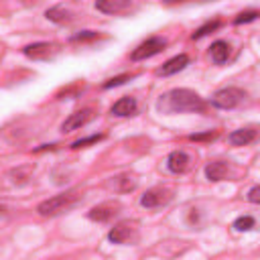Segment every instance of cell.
Returning <instances> with one entry per match:
<instances>
[{
    "instance_id": "obj_15",
    "label": "cell",
    "mask_w": 260,
    "mask_h": 260,
    "mask_svg": "<svg viewBox=\"0 0 260 260\" xmlns=\"http://www.w3.org/2000/svg\"><path fill=\"white\" fill-rule=\"evenodd\" d=\"M114 116H132L136 112V100L134 98H120L112 110H110Z\"/></svg>"
},
{
    "instance_id": "obj_10",
    "label": "cell",
    "mask_w": 260,
    "mask_h": 260,
    "mask_svg": "<svg viewBox=\"0 0 260 260\" xmlns=\"http://www.w3.org/2000/svg\"><path fill=\"white\" fill-rule=\"evenodd\" d=\"M132 234H134V225H132L130 221H120V223H116V225L110 230L108 240H110L112 244H126V242L132 238Z\"/></svg>"
},
{
    "instance_id": "obj_23",
    "label": "cell",
    "mask_w": 260,
    "mask_h": 260,
    "mask_svg": "<svg viewBox=\"0 0 260 260\" xmlns=\"http://www.w3.org/2000/svg\"><path fill=\"white\" fill-rule=\"evenodd\" d=\"M100 35L95 32V30H81V32H77V35H73L71 37V43H81V41H91V39H98Z\"/></svg>"
},
{
    "instance_id": "obj_17",
    "label": "cell",
    "mask_w": 260,
    "mask_h": 260,
    "mask_svg": "<svg viewBox=\"0 0 260 260\" xmlns=\"http://www.w3.org/2000/svg\"><path fill=\"white\" fill-rule=\"evenodd\" d=\"M45 16H47L49 20L57 22V24H65V22H69V20H71V14H69L67 10H63V6H55V8H49V10L45 12Z\"/></svg>"
},
{
    "instance_id": "obj_21",
    "label": "cell",
    "mask_w": 260,
    "mask_h": 260,
    "mask_svg": "<svg viewBox=\"0 0 260 260\" xmlns=\"http://www.w3.org/2000/svg\"><path fill=\"white\" fill-rule=\"evenodd\" d=\"M234 228H236L238 232H248V230L254 228V217H252V215H242V217H238V219L234 221Z\"/></svg>"
},
{
    "instance_id": "obj_4",
    "label": "cell",
    "mask_w": 260,
    "mask_h": 260,
    "mask_svg": "<svg viewBox=\"0 0 260 260\" xmlns=\"http://www.w3.org/2000/svg\"><path fill=\"white\" fill-rule=\"evenodd\" d=\"M165 47H167L165 39H160V37H150V39H146L144 43H140V45L132 51L130 59H132V61H144V59H148V57L160 53Z\"/></svg>"
},
{
    "instance_id": "obj_26",
    "label": "cell",
    "mask_w": 260,
    "mask_h": 260,
    "mask_svg": "<svg viewBox=\"0 0 260 260\" xmlns=\"http://www.w3.org/2000/svg\"><path fill=\"white\" fill-rule=\"evenodd\" d=\"M162 2H167V4H175V2H189V0H162Z\"/></svg>"
},
{
    "instance_id": "obj_5",
    "label": "cell",
    "mask_w": 260,
    "mask_h": 260,
    "mask_svg": "<svg viewBox=\"0 0 260 260\" xmlns=\"http://www.w3.org/2000/svg\"><path fill=\"white\" fill-rule=\"evenodd\" d=\"M171 191L165 189V187H154V189H148L142 197H140V205L146 207V209H154V207H162L171 201Z\"/></svg>"
},
{
    "instance_id": "obj_3",
    "label": "cell",
    "mask_w": 260,
    "mask_h": 260,
    "mask_svg": "<svg viewBox=\"0 0 260 260\" xmlns=\"http://www.w3.org/2000/svg\"><path fill=\"white\" fill-rule=\"evenodd\" d=\"M246 98V91H242L240 87H223L217 89L211 98V106L219 108V110H232L236 106H240Z\"/></svg>"
},
{
    "instance_id": "obj_25",
    "label": "cell",
    "mask_w": 260,
    "mask_h": 260,
    "mask_svg": "<svg viewBox=\"0 0 260 260\" xmlns=\"http://www.w3.org/2000/svg\"><path fill=\"white\" fill-rule=\"evenodd\" d=\"M248 201L260 205V185H256V187H252V189L248 191Z\"/></svg>"
},
{
    "instance_id": "obj_9",
    "label": "cell",
    "mask_w": 260,
    "mask_h": 260,
    "mask_svg": "<svg viewBox=\"0 0 260 260\" xmlns=\"http://www.w3.org/2000/svg\"><path fill=\"white\" fill-rule=\"evenodd\" d=\"M93 118V110L91 108H85V110H79V112H73L63 124H61V130L63 132H73L81 126H85L89 120Z\"/></svg>"
},
{
    "instance_id": "obj_1",
    "label": "cell",
    "mask_w": 260,
    "mask_h": 260,
    "mask_svg": "<svg viewBox=\"0 0 260 260\" xmlns=\"http://www.w3.org/2000/svg\"><path fill=\"white\" fill-rule=\"evenodd\" d=\"M156 108L160 114H191V112H205L207 104L193 89L177 87L162 93Z\"/></svg>"
},
{
    "instance_id": "obj_8",
    "label": "cell",
    "mask_w": 260,
    "mask_h": 260,
    "mask_svg": "<svg viewBox=\"0 0 260 260\" xmlns=\"http://www.w3.org/2000/svg\"><path fill=\"white\" fill-rule=\"evenodd\" d=\"M118 209H120L118 201H106V203H100V205L91 207L87 217L93 219V221H108V219H112L118 213Z\"/></svg>"
},
{
    "instance_id": "obj_18",
    "label": "cell",
    "mask_w": 260,
    "mask_h": 260,
    "mask_svg": "<svg viewBox=\"0 0 260 260\" xmlns=\"http://www.w3.org/2000/svg\"><path fill=\"white\" fill-rule=\"evenodd\" d=\"M221 26V20H209V22H205L203 26H199L195 32H193V41L195 39H201V37H205V35H209V32H213V30H217Z\"/></svg>"
},
{
    "instance_id": "obj_7",
    "label": "cell",
    "mask_w": 260,
    "mask_h": 260,
    "mask_svg": "<svg viewBox=\"0 0 260 260\" xmlns=\"http://www.w3.org/2000/svg\"><path fill=\"white\" fill-rule=\"evenodd\" d=\"M59 51V47L57 45H53V43H32V45H26L24 49H22V53L28 57V59H49V57H53L55 53Z\"/></svg>"
},
{
    "instance_id": "obj_16",
    "label": "cell",
    "mask_w": 260,
    "mask_h": 260,
    "mask_svg": "<svg viewBox=\"0 0 260 260\" xmlns=\"http://www.w3.org/2000/svg\"><path fill=\"white\" fill-rule=\"evenodd\" d=\"M228 173H230V169H228V165L221 162V160H213V162H209V165L205 167V177H207L209 181H221V179L228 177Z\"/></svg>"
},
{
    "instance_id": "obj_22",
    "label": "cell",
    "mask_w": 260,
    "mask_h": 260,
    "mask_svg": "<svg viewBox=\"0 0 260 260\" xmlns=\"http://www.w3.org/2000/svg\"><path fill=\"white\" fill-rule=\"evenodd\" d=\"M258 16H260V12H258V10H246V12H240V14L234 18V22H236V24H242V22L256 20Z\"/></svg>"
},
{
    "instance_id": "obj_14",
    "label": "cell",
    "mask_w": 260,
    "mask_h": 260,
    "mask_svg": "<svg viewBox=\"0 0 260 260\" xmlns=\"http://www.w3.org/2000/svg\"><path fill=\"white\" fill-rule=\"evenodd\" d=\"M209 57H211V61H213L215 65H223V63L228 61V57H230V45H228L225 41H215V43H211V47H209Z\"/></svg>"
},
{
    "instance_id": "obj_6",
    "label": "cell",
    "mask_w": 260,
    "mask_h": 260,
    "mask_svg": "<svg viewBox=\"0 0 260 260\" xmlns=\"http://www.w3.org/2000/svg\"><path fill=\"white\" fill-rule=\"evenodd\" d=\"M95 8L104 14H128L134 10V0H95Z\"/></svg>"
},
{
    "instance_id": "obj_24",
    "label": "cell",
    "mask_w": 260,
    "mask_h": 260,
    "mask_svg": "<svg viewBox=\"0 0 260 260\" xmlns=\"http://www.w3.org/2000/svg\"><path fill=\"white\" fill-rule=\"evenodd\" d=\"M191 140H195V142H201V140H213V138H217V132H205V134H191L189 136Z\"/></svg>"
},
{
    "instance_id": "obj_20",
    "label": "cell",
    "mask_w": 260,
    "mask_h": 260,
    "mask_svg": "<svg viewBox=\"0 0 260 260\" xmlns=\"http://www.w3.org/2000/svg\"><path fill=\"white\" fill-rule=\"evenodd\" d=\"M104 138H106L104 134H91V136H87V138H79V140H75V142L71 144V148H73V150H77V148H85V146L95 144V142H100V140H104Z\"/></svg>"
},
{
    "instance_id": "obj_19",
    "label": "cell",
    "mask_w": 260,
    "mask_h": 260,
    "mask_svg": "<svg viewBox=\"0 0 260 260\" xmlns=\"http://www.w3.org/2000/svg\"><path fill=\"white\" fill-rule=\"evenodd\" d=\"M134 77V73H122V75H116V77H110L108 81H104V89H110V87H118V85H122V83H126V81H130Z\"/></svg>"
},
{
    "instance_id": "obj_2",
    "label": "cell",
    "mask_w": 260,
    "mask_h": 260,
    "mask_svg": "<svg viewBox=\"0 0 260 260\" xmlns=\"http://www.w3.org/2000/svg\"><path fill=\"white\" fill-rule=\"evenodd\" d=\"M79 199H81L79 191H75V189L73 191H65V193H59V195H55L51 199L41 201L37 205V211L41 215H45V217H51V215H57V213H63V211L71 209Z\"/></svg>"
},
{
    "instance_id": "obj_11",
    "label": "cell",
    "mask_w": 260,
    "mask_h": 260,
    "mask_svg": "<svg viewBox=\"0 0 260 260\" xmlns=\"http://www.w3.org/2000/svg\"><path fill=\"white\" fill-rule=\"evenodd\" d=\"M189 162H191V158H189V154L183 152V150H173V152L167 156V167H169L171 173H185L187 167H189Z\"/></svg>"
},
{
    "instance_id": "obj_12",
    "label": "cell",
    "mask_w": 260,
    "mask_h": 260,
    "mask_svg": "<svg viewBox=\"0 0 260 260\" xmlns=\"http://www.w3.org/2000/svg\"><path fill=\"white\" fill-rule=\"evenodd\" d=\"M256 140V130L254 128H238L228 136V142L234 146H246Z\"/></svg>"
},
{
    "instance_id": "obj_13",
    "label": "cell",
    "mask_w": 260,
    "mask_h": 260,
    "mask_svg": "<svg viewBox=\"0 0 260 260\" xmlns=\"http://www.w3.org/2000/svg\"><path fill=\"white\" fill-rule=\"evenodd\" d=\"M187 63H189V57H187L185 53H181V55H177V57L169 59L167 63H162V67H160L156 73H158V75H162V77H167V75H173V73L181 71Z\"/></svg>"
}]
</instances>
